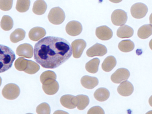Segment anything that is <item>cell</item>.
<instances>
[{"label": "cell", "instance_id": "obj_16", "mask_svg": "<svg viewBox=\"0 0 152 114\" xmlns=\"http://www.w3.org/2000/svg\"><path fill=\"white\" fill-rule=\"evenodd\" d=\"M46 35L45 30L41 27H35L30 30L28 37L33 41H36L43 38Z\"/></svg>", "mask_w": 152, "mask_h": 114}, {"label": "cell", "instance_id": "obj_32", "mask_svg": "<svg viewBox=\"0 0 152 114\" xmlns=\"http://www.w3.org/2000/svg\"><path fill=\"white\" fill-rule=\"evenodd\" d=\"M50 107L48 104L46 103L40 104L36 108V112L37 114H50Z\"/></svg>", "mask_w": 152, "mask_h": 114}, {"label": "cell", "instance_id": "obj_21", "mask_svg": "<svg viewBox=\"0 0 152 114\" xmlns=\"http://www.w3.org/2000/svg\"><path fill=\"white\" fill-rule=\"evenodd\" d=\"M110 94L108 90L104 88H101L97 89L94 92V96L98 101L104 102L109 98Z\"/></svg>", "mask_w": 152, "mask_h": 114}, {"label": "cell", "instance_id": "obj_19", "mask_svg": "<svg viewBox=\"0 0 152 114\" xmlns=\"http://www.w3.org/2000/svg\"><path fill=\"white\" fill-rule=\"evenodd\" d=\"M47 4L44 0H37L34 2L32 8V11L37 15H42L47 10Z\"/></svg>", "mask_w": 152, "mask_h": 114}, {"label": "cell", "instance_id": "obj_35", "mask_svg": "<svg viewBox=\"0 0 152 114\" xmlns=\"http://www.w3.org/2000/svg\"><path fill=\"white\" fill-rule=\"evenodd\" d=\"M109 1L113 3H119L122 1V0H109Z\"/></svg>", "mask_w": 152, "mask_h": 114}, {"label": "cell", "instance_id": "obj_17", "mask_svg": "<svg viewBox=\"0 0 152 114\" xmlns=\"http://www.w3.org/2000/svg\"><path fill=\"white\" fill-rule=\"evenodd\" d=\"M81 83L84 88L88 89H92L98 85L99 81L95 77L85 76L82 78Z\"/></svg>", "mask_w": 152, "mask_h": 114}, {"label": "cell", "instance_id": "obj_3", "mask_svg": "<svg viewBox=\"0 0 152 114\" xmlns=\"http://www.w3.org/2000/svg\"><path fill=\"white\" fill-rule=\"evenodd\" d=\"M65 18L64 12L59 7L52 8L48 15V19L54 25L61 24L64 22Z\"/></svg>", "mask_w": 152, "mask_h": 114}, {"label": "cell", "instance_id": "obj_36", "mask_svg": "<svg viewBox=\"0 0 152 114\" xmlns=\"http://www.w3.org/2000/svg\"><path fill=\"white\" fill-rule=\"evenodd\" d=\"M1 81H2V80H1V78L0 77V86H1Z\"/></svg>", "mask_w": 152, "mask_h": 114}, {"label": "cell", "instance_id": "obj_24", "mask_svg": "<svg viewBox=\"0 0 152 114\" xmlns=\"http://www.w3.org/2000/svg\"><path fill=\"white\" fill-rule=\"evenodd\" d=\"M100 60L98 58H94L86 64V69L88 72L95 74L98 71Z\"/></svg>", "mask_w": 152, "mask_h": 114}, {"label": "cell", "instance_id": "obj_23", "mask_svg": "<svg viewBox=\"0 0 152 114\" xmlns=\"http://www.w3.org/2000/svg\"><path fill=\"white\" fill-rule=\"evenodd\" d=\"M26 32L21 28H17L15 30L10 36V39L13 43H17L23 40L25 37Z\"/></svg>", "mask_w": 152, "mask_h": 114}, {"label": "cell", "instance_id": "obj_13", "mask_svg": "<svg viewBox=\"0 0 152 114\" xmlns=\"http://www.w3.org/2000/svg\"><path fill=\"white\" fill-rule=\"evenodd\" d=\"M16 53L20 57L31 58L33 56L34 50L32 46L30 44H22L18 47Z\"/></svg>", "mask_w": 152, "mask_h": 114}, {"label": "cell", "instance_id": "obj_18", "mask_svg": "<svg viewBox=\"0 0 152 114\" xmlns=\"http://www.w3.org/2000/svg\"><path fill=\"white\" fill-rule=\"evenodd\" d=\"M134 30L128 25L121 26L117 30V36L120 38H129L133 35Z\"/></svg>", "mask_w": 152, "mask_h": 114}, {"label": "cell", "instance_id": "obj_12", "mask_svg": "<svg viewBox=\"0 0 152 114\" xmlns=\"http://www.w3.org/2000/svg\"><path fill=\"white\" fill-rule=\"evenodd\" d=\"M96 35L100 40L107 41L112 38L113 32L111 28L107 26H101L96 28Z\"/></svg>", "mask_w": 152, "mask_h": 114}, {"label": "cell", "instance_id": "obj_1", "mask_svg": "<svg viewBox=\"0 0 152 114\" xmlns=\"http://www.w3.org/2000/svg\"><path fill=\"white\" fill-rule=\"evenodd\" d=\"M70 43L61 38L48 36L35 44L34 58L45 68L54 69L67 61L72 55Z\"/></svg>", "mask_w": 152, "mask_h": 114}, {"label": "cell", "instance_id": "obj_11", "mask_svg": "<svg viewBox=\"0 0 152 114\" xmlns=\"http://www.w3.org/2000/svg\"><path fill=\"white\" fill-rule=\"evenodd\" d=\"M81 24L77 21H72L66 26V31L70 36H76L80 34L82 31Z\"/></svg>", "mask_w": 152, "mask_h": 114}, {"label": "cell", "instance_id": "obj_26", "mask_svg": "<svg viewBox=\"0 0 152 114\" xmlns=\"http://www.w3.org/2000/svg\"><path fill=\"white\" fill-rule=\"evenodd\" d=\"M14 25L13 19L10 16L4 15L1 18L0 26L3 30L9 31L13 28Z\"/></svg>", "mask_w": 152, "mask_h": 114}, {"label": "cell", "instance_id": "obj_28", "mask_svg": "<svg viewBox=\"0 0 152 114\" xmlns=\"http://www.w3.org/2000/svg\"><path fill=\"white\" fill-rule=\"evenodd\" d=\"M30 4V0H17L16 10L20 13L26 12L29 9Z\"/></svg>", "mask_w": 152, "mask_h": 114}, {"label": "cell", "instance_id": "obj_14", "mask_svg": "<svg viewBox=\"0 0 152 114\" xmlns=\"http://www.w3.org/2000/svg\"><path fill=\"white\" fill-rule=\"evenodd\" d=\"M60 102L62 106L68 109H74L77 107V99L76 96L67 94L61 98Z\"/></svg>", "mask_w": 152, "mask_h": 114}, {"label": "cell", "instance_id": "obj_7", "mask_svg": "<svg viewBox=\"0 0 152 114\" xmlns=\"http://www.w3.org/2000/svg\"><path fill=\"white\" fill-rule=\"evenodd\" d=\"M130 76V72L126 68H121L117 69L111 76V81L115 84H119L128 80Z\"/></svg>", "mask_w": 152, "mask_h": 114}, {"label": "cell", "instance_id": "obj_29", "mask_svg": "<svg viewBox=\"0 0 152 114\" xmlns=\"http://www.w3.org/2000/svg\"><path fill=\"white\" fill-rule=\"evenodd\" d=\"M40 70L39 65L32 61L28 60L27 68L24 70L25 73L28 74H34Z\"/></svg>", "mask_w": 152, "mask_h": 114}, {"label": "cell", "instance_id": "obj_15", "mask_svg": "<svg viewBox=\"0 0 152 114\" xmlns=\"http://www.w3.org/2000/svg\"><path fill=\"white\" fill-rule=\"evenodd\" d=\"M134 91V87L132 83L128 81L122 82L117 88V91L121 96L126 97L132 95Z\"/></svg>", "mask_w": 152, "mask_h": 114}, {"label": "cell", "instance_id": "obj_9", "mask_svg": "<svg viewBox=\"0 0 152 114\" xmlns=\"http://www.w3.org/2000/svg\"><path fill=\"white\" fill-rule=\"evenodd\" d=\"M86 46V42L83 39H77L74 41L72 43V48L74 57L75 58H79L81 57Z\"/></svg>", "mask_w": 152, "mask_h": 114}, {"label": "cell", "instance_id": "obj_33", "mask_svg": "<svg viewBox=\"0 0 152 114\" xmlns=\"http://www.w3.org/2000/svg\"><path fill=\"white\" fill-rule=\"evenodd\" d=\"M13 0H0V9L7 11L10 10L13 5Z\"/></svg>", "mask_w": 152, "mask_h": 114}, {"label": "cell", "instance_id": "obj_22", "mask_svg": "<svg viewBox=\"0 0 152 114\" xmlns=\"http://www.w3.org/2000/svg\"><path fill=\"white\" fill-rule=\"evenodd\" d=\"M152 26L151 24L144 25L138 31V36L142 39H146L152 35Z\"/></svg>", "mask_w": 152, "mask_h": 114}, {"label": "cell", "instance_id": "obj_27", "mask_svg": "<svg viewBox=\"0 0 152 114\" xmlns=\"http://www.w3.org/2000/svg\"><path fill=\"white\" fill-rule=\"evenodd\" d=\"M76 98L77 99V107L79 110H84L89 105V99L88 96L81 94L76 96Z\"/></svg>", "mask_w": 152, "mask_h": 114}, {"label": "cell", "instance_id": "obj_25", "mask_svg": "<svg viewBox=\"0 0 152 114\" xmlns=\"http://www.w3.org/2000/svg\"><path fill=\"white\" fill-rule=\"evenodd\" d=\"M134 43L130 40H123L118 44L119 49L125 53L132 51L134 49Z\"/></svg>", "mask_w": 152, "mask_h": 114}, {"label": "cell", "instance_id": "obj_34", "mask_svg": "<svg viewBox=\"0 0 152 114\" xmlns=\"http://www.w3.org/2000/svg\"><path fill=\"white\" fill-rule=\"evenodd\" d=\"M88 114H104L105 112L102 107L99 106H96L90 108L88 111Z\"/></svg>", "mask_w": 152, "mask_h": 114}, {"label": "cell", "instance_id": "obj_6", "mask_svg": "<svg viewBox=\"0 0 152 114\" xmlns=\"http://www.w3.org/2000/svg\"><path fill=\"white\" fill-rule=\"evenodd\" d=\"M148 10V8L145 4L143 3H138L132 6L130 12L134 18L140 19L146 15Z\"/></svg>", "mask_w": 152, "mask_h": 114}, {"label": "cell", "instance_id": "obj_5", "mask_svg": "<svg viewBox=\"0 0 152 114\" xmlns=\"http://www.w3.org/2000/svg\"><path fill=\"white\" fill-rule=\"evenodd\" d=\"M128 20V15L126 12L121 9H117L113 12L111 15V20L115 26L124 25Z\"/></svg>", "mask_w": 152, "mask_h": 114}, {"label": "cell", "instance_id": "obj_8", "mask_svg": "<svg viewBox=\"0 0 152 114\" xmlns=\"http://www.w3.org/2000/svg\"><path fill=\"white\" fill-rule=\"evenodd\" d=\"M107 53V48L102 44H97L92 46L86 51V55L90 57L99 56L102 57Z\"/></svg>", "mask_w": 152, "mask_h": 114}, {"label": "cell", "instance_id": "obj_4", "mask_svg": "<svg viewBox=\"0 0 152 114\" xmlns=\"http://www.w3.org/2000/svg\"><path fill=\"white\" fill-rule=\"evenodd\" d=\"M20 89L17 85L9 84L6 85L2 91V95L5 99L14 100L18 97L20 94Z\"/></svg>", "mask_w": 152, "mask_h": 114}, {"label": "cell", "instance_id": "obj_10", "mask_svg": "<svg viewBox=\"0 0 152 114\" xmlns=\"http://www.w3.org/2000/svg\"><path fill=\"white\" fill-rule=\"evenodd\" d=\"M42 84L43 91L48 95H54L59 90V84L56 80H48Z\"/></svg>", "mask_w": 152, "mask_h": 114}, {"label": "cell", "instance_id": "obj_31", "mask_svg": "<svg viewBox=\"0 0 152 114\" xmlns=\"http://www.w3.org/2000/svg\"><path fill=\"white\" fill-rule=\"evenodd\" d=\"M57 75L54 71H46L43 72L40 76V81L42 84L48 80H56Z\"/></svg>", "mask_w": 152, "mask_h": 114}, {"label": "cell", "instance_id": "obj_20", "mask_svg": "<svg viewBox=\"0 0 152 114\" xmlns=\"http://www.w3.org/2000/svg\"><path fill=\"white\" fill-rule=\"evenodd\" d=\"M116 60L113 56H109L106 58L102 64V69L105 72H110L116 66Z\"/></svg>", "mask_w": 152, "mask_h": 114}, {"label": "cell", "instance_id": "obj_2", "mask_svg": "<svg viewBox=\"0 0 152 114\" xmlns=\"http://www.w3.org/2000/svg\"><path fill=\"white\" fill-rule=\"evenodd\" d=\"M15 58L16 56L12 49L0 44V73L10 69Z\"/></svg>", "mask_w": 152, "mask_h": 114}, {"label": "cell", "instance_id": "obj_30", "mask_svg": "<svg viewBox=\"0 0 152 114\" xmlns=\"http://www.w3.org/2000/svg\"><path fill=\"white\" fill-rule=\"evenodd\" d=\"M28 60L25 59L24 58H18L15 63V68L18 71H24L28 65Z\"/></svg>", "mask_w": 152, "mask_h": 114}]
</instances>
